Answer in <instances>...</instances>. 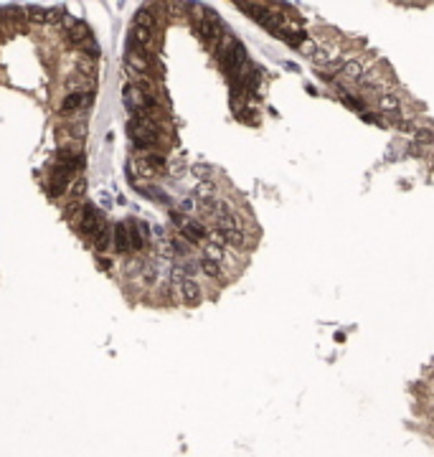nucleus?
Segmentation results:
<instances>
[{
	"instance_id": "f257e3e1",
	"label": "nucleus",
	"mask_w": 434,
	"mask_h": 457,
	"mask_svg": "<svg viewBox=\"0 0 434 457\" xmlns=\"http://www.w3.org/2000/svg\"><path fill=\"white\" fill-rule=\"evenodd\" d=\"M125 66H127V74L132 76V82L135 79H160L165 71L157 54H152L137 44H130V41L125 49Z\"/></svg>"
},
{
	"instance_id": "f03ea898",
	"label": "nucleus",
	"mask_w": 434,
	"mask_h": 457,
	"mask_svg": "<svg viewBox=\"0 0 434 457\" xmlns=\"http://www.w3.org/2000/svg\"><path fill=\"white\" fill-rule=\"evenodd\" d=\"M94 92H64L59 99V117L61 120H87L92 109Z\"/></svg>"
},
{
	"instance_id": "7ed1b4c3",
	"label": "nucleus",
	"mask_w": 434,
	"mask_h": 457,
	"mask_svg": "<svg viewBox=\"0 0 434 457\" xmlns=\"http://www.w3.org/2000/svg\"><path fill=\"white\" fill-rule=\"evenodd\" d=\"M71 183H74V175H69L64 168H59L56 163H51L49 168H46V173H44V178H41V188H44V193L54 201V203H64V198H66V193H69V188H71Z\"/></svg>"
},
{
	"instance_id": "20e7f679",
	"label": "nucleus",
	"mask_w": 434,
	"mask_h": 457,
	"mask_svg": "<svg viewBox=\"0 0 434 457\" xmlns=\"http://www.w3.org/2000/svg\"><path fill=\"white\" fill-rule=\"evenodd\" d=\"M54 163L59 165V168H64L69 175H74V178H79L84 173V168H87V155H84V150H82V145H71V142H64L59 150H56V155H54Z\"/></svg>"
},
{
	"instance_id": "39448f33",
	"label": "nucleus",
	"mask_w": 434,
	"mask_h": 457,
	"mask_svg": "<svg viewBox=\"0 0 434 457\" xmlns=\"http://www.w3.org/2000/svg\"><path fill=\"white\" fill-rule=\"evenodd\" d=\"M170 285H173V292H175V300L188 305V308H195L201 305L206 292H203V285H201V277H170Z\"/></svg>"
},
{
	"instance_id": "423d86ee",
	"label": "nucleus",
	"mask_w": 434,
	"mask_h": 457,
	"mask_svg": "<svg viewBox=\"0 0 434 457\" xmlns=\"http://www.w3.org/2000/svg\"><path fill=\"white\" fill-rule=\"evenodd\" d=\"M127 232H130V244H132V254H152V228L147 221L130 216L125 218Z\"/></svg>"
},
{
	"instance_id": "0eeeda50",
	"label": "nucleus",
	"mask_w": 434,
	"mask_h": 457,
	"mask_svg": "<svg viewBox=\"0 0 434 457\" xmlns=\"http://www.w3.org/2000/svg\"><path fill=\"white\" fill-rule=\"evenodd\" d=\"M371 69V61H368V54L366 51H361V54H356V56H350L343 66H340V71H338V76L343 82H348V84H358L363 76H366V71Z\"/></svg>"
},
{
	"instance_id": "6e6552de",
	"label": "nucleus",
	"mask_w": 434,
	"mask_h": 457,
	"mask_svg": "<svg viewBox=\"0 0 434 457\" xmlns=\"http://www.w3.org/2000/svg\"><path fill=\"white\" fill-rule=\"evenodd\" d=\"M112 232H114V223L112 221H104L97 232L89 237L87 247L94 252V254H112Z\"/></svg>"
},
{
	"instance_id": "1a4fd4ad",
	"label": "nucleus",
	"mask_w": 434,
	"mask_h": 457,
	"mask_svg": "<svg viewBox=\"0 0 434 457\" xmlns=\"http://www.w3.org/2000/svg\"><path fill=\"white\" fill-rule=\"evenodd\" d=\"M112 254H114L117 259H122V257H130V254H132L130 232H127L125 218H122V221H114V232H112Z\"/></svg>"
},
{
	"instance_id": "9d476101",
	"label": "nucleus",
	"mask_w": 434,
	"mask_h": 457,
	"mask_svg": "<svg viewBox=\"0 0 434 457\" xmlns=\"http://www.w3.org/2000/svg\"><path fill=\"white\" fill-rule=\"evenodd\" d=\"M56 135H59L64 142L82 145V142H84V135H87L84 120H64V122L56 127Z\"/></svg>"
},
{
	"instance_id": "9b49d317",
	"label": "nucleus",
	"mask_w": 434,
	"mask_h": 457,
	"mask_svg": "<svg viewBox=\"0 0 434 457\" xmlns=\"http://www.w3.org/2000/svg\"><path fill=\"white\" fill-rule=\"evenodd\" d=\"M371 104L376 107V112H378V114L404 112V102H401V94H399L396 89H391V92H383V94H378V97H376Z\"/></svg>"
},
{
	"instance_id": "f8f14e48",
	"label": "nucleus",
	"mask_w": 434,
	"mask_h": 457,
	"mask_svg": "<svg viewBox=\"0 0 434 457\" xmlns=\"http://www.w3.org/2000/svg\"><path fill=\"white\" fill-rule=\"evenodd\" d=\"M333 92L338 94V99H340L348 109L358 112V114L366 112V99H363L358 92H353V89H348V87H343V84H333Z\"/></svg>"
},
{
	"instance_id": "ddd939ff",
	"label": "nucleus",
	"mask_w": 434,
	"mask_h": 457,
	"mask_svg": "<svg viewBox=\"0 0 434 457\" xmlns=\"http://www.w3.org/2000/svg\"><path fill=\"white\" fill-rule=\"evenodd\" d=\"M163 23L165 18H160L152 8L142 6L135 16H132V26H142V28H150V31H163Z\"/></svg>"
},
{
	"instance_id": "4468645a",
	"label": "nucleus",
	"mask_w": 434,
	"mask_h": 457,
	"mask_svg": "<svg viewBox=\"0 0 434 457\" xmlns=\"http://www.w3.org/2000/svg\"><path fill=\"white\" fill-rule=\"evenodd\" d=\"M84 193H87V180H84V175H79V178H74V183H71V188H69V193H66L64 203H66V201H82Z\"/></svg>"
}]
</instances>
